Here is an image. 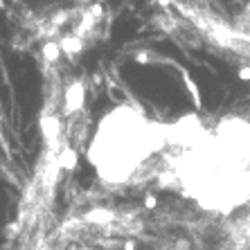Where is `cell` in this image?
I'll use <instances>...</instances> for the list:
<instances>
[{
    "label": "cell",
    "mask_w": 250,
    "mask_h": 250,
    "mask_svg": "<svg viewBox=\"0 0 250 250\" xmlns=\"http://www.w3.org/2000/svg\"><path fill=\"white\" fill-rule=\"evenodd\" d=\"M167 146V126L151 122L142 111L120 106L99 122L88 158L108 183H126Z\"/></svg>",
    "instance_id": "obj_1"
}]
</instances>
